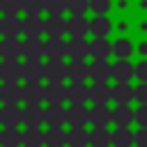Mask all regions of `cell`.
Masks as SVG:
<instances>
[{
  "instance_id": "8992f818",
  "label": "cell",
  "mask_w": 147,
  "mask_h": 147,
  "mask_svg": "<svg viewBox=\"0 0 147 147\" xmlns=\"http://www.w3.org/2000/svg\"><path fill=\"white\" fill-rule=\"evenodd\" d=\"M90 78L92 80H103V83H108L113 78V64L108 62V57H92V62H90Z\"/></svg>"
},
{
  "instance_id": "603a6c76",
  "label": "cell",
  "mask_w": 147,
  "mask_h": 147,
  "mask_svg": "<svg viewBox=\"0 0 147 147\" xmlns=\"http://www.w3.org/2000/svg\"><path fill=\"white\" fill-rule=\"evenodd\" d=\"M46 34V25L41 16H25L23 18V37H41Z\"/></svg>"
},
{
  "instance_id": "ac0fdd59",
  "label": "cell",
  "mask_w": 147,
  "mask_h": 147,
  "mask_svg": "<svg viewBox=\"0 0 147 147\" xmlns=\"http://www.w3.org/2000/svg\"><path fill=\"white\" fill-rule=\"evenodd\" d=\"M18 101H23V85L2 83L0 85V103H18Z\"/></svg>"
},
{
  "instance_id": "e0dca14e",
  "label": "cell",
  "mask_w": 147,
  "mask_h": 147,
  "mask_svg": "<svg viewBox=\"0 0 147 147\" xmlns=\"http://www.w3.org/2000/svg\"><path fill=\"white\" fill-rule=\"evenodd\" d=\"M136 76V64L129 62V57H117L113 62V78L115 80H131Z\"/></svg>"
},
{
  "instance_id": "44dd1931",
  "label": "cell",
  "mask_w": 147,
  "mask_h": 147,
  "mask_svg": "<svg viewBox=\"0 0 147 147\" xmlns=\"http://www.w3.org/2000/svg\"><path fill=\"white\" fill-rule=\"evenodd\" d=\"M69 57L71 60H87L90 57V41L85 37H71L69 39Z\"/></svg>"
},
{
  "instance_id": "ffe728a7",
  "label": "cell",
  "mask_w": 147,
  "mask_h": 147,
  "mask_svg": "<svg viewBox=\"0 0 147 147\" xmlns=\"http://www.w3.org/2000/svg\"><path fill=\"white\" fill-rule=\"evenodd\" d=\"M23 57L25 60H41L44 57V41L39 37H25L23 39Z\"/></svg>"
},
{
  "instance_id": "30bf717a",
  "label": "cell",
  "mask_w": 147,
  "mask_h": 147,
  "mask_svg": "<svg viewBox=\"0 0 147 147\" xmlns=\"http://www.w3.org/2000/svg\"><path fill=\"white\" fill-rule=\"evenodd\" d=\"M0 57L2 60H18V57H23V41H18V37H2V41H0Z\"/></svg>"
},
{
  "instance_id": "ba28073f",
  "label": "cell",
  "mask_w": 147,
  "mask_h": 147,
  "mask_svg": "<svg viewBox=\"0 0 147 147\" xmlns=\"http://www.w3.org/2000/svg\"><path fill=\"white\" fill-rule=\"evenodd\" d=\"M18 78H23V62L2 60L0 62V80L2 83H18Z\"/></svg>"
},
{
  "instance_id": "9a60e30c",
  "label": "cell",
  "mask_w": 147,
  "mask_h": 147,
  "mask_svg": "<svg viewBox=\"0 0 147 147\" xmlns=\"http://www.w3.org/2000/svg\"><path fill=\"white\" fill-rule=\"evenodd\" d=\"M87 32H92V21L85 18V14H71L69 37H87Z\"/></svg>"
},
{
  "instance_id": "4316f807",
  "label": "cell",
  "mask_w": 147,
  "mask_h": 147,
  "mask_svg": "<svg viewBox=\"0 0 147 147\" xmlns=\"http://www.w3.org/2000/svg\"><path fill=\"white\" fill-rule=\"evenodd\" d=\"M41 78H44V62L25 60L23 62V80H41Z\"/></svg>"
},
{
  "instance_id": "f35d334b",
  "label": "cell",
  "mask_w": 147,
  "mask_h": 147,
  "mask_svg": "<svg viewBox=\"0 0 147 147\" xmlns=\"http://www.w3.org/2000/svg\"><path fill=\"white\" fill-rule=\"evenodd\" d=\"M90 9V0H69V14H87Z\"/></svg>"
},
{
  "instance_id": "1f68e13d",
  "label": "cell",
  "mask_w": 147,
  "mask_h": 147,
  "mask_svg": "<svg viewBox=\"0 0 147 147\" xmlns=\"http://www.w3.org/2000/svg\"><path fill=\"white\" fill-rule=\"evenodd\" d=\"M113 142V133L106 126H94L90 133V145L92 147H110Z\"/></svg>"
},
{
  "instance_id": "7c38bea8",
  "label": "cell",
  "mask_w": 147,
  "mask_h": 147,
  "mask_svg": "<svg viewBox=\"0 0 147 147\" xmlns=\"http://www.w3.org/2000/svg\"><path fill=\"white\" fill-rule=\"evenodd\" d=\"M69 101L71 103H87V101H92V85H87V80H71V85H69Z\"/></svg>"
},
{
  "instance_id": "484cf974",
  "label": "cell",
  "mask_w": 147,
  "mask_h": 147,
  "mask_svg": "<svg viewBox=\"0 0 147 147\" xmlns=\"http://www.w3.org/2000/svg\"><path fill=\"white\" fill-rule=\"evenodd\" d=\"M113 99V87L103 80H92V103H108Z\"/></svg>"
},
{
  "instance_id": "d4e9b609",
  "label": "cell",
  "mask_w": 147,
  "mask_h": 147,
  "mask_svg": "<svg viewBox=\"0 0 147 147\" xmlns=\"http://www.w3.org/2000/svg\"><path fill=\"white\" fill-rule=\"evenodd\" d=\"M0 145L2 147H23V131H18V126H5L0 131Z\"/></svg>"
},
{
  "instance_id": "9c48e42d",
  "label": "cell",
  "mask_w": 147,
  "mask_h": 147,
  "mask_svg": "<svg viewBox=\"0 0 147 147\" xmlns=\"http://www.w3.org/2000/svg\"><path fill=\"white\" fill-rule=\"evenodd\" d=\"M0 124L2 126H21L23 124V108H18V103H2Z\"/></svg>"
},
{
  "instance_id": "ee69618b",
  "label": "cell",
  "mask_w": 147,
  "mask_h": 147,
  "mask_svg": "<svg viewBox=\"0 0 147 147\" xmlns=\"http://www.w3.org/2000/svg\"><path fill=\"white\" fill-rule=\"evenodd\" d=\"M136 147H147V126H140L136 131Z\"/></svg>"
},
{
  "instance_id": "7a4b0ae2",
  "label": "cell",
  "mask_w": 147,
  "mask_h": 147,
  "mask_svg": "<svg viewBox=\"0 0 147 147\" xmlns=\"http://www.w3.org/2000/svg\"><path fill=\"white\" fill-rule=\"evenodd\" d=\"M44 117L46 126H64L69 124V108H64V103H48L44 108Z\"/></svg>"
},
{
  "instance_id": "74e56055",
  "label": "cell",
  "mask_w": 147,
  "mask_h": 147,
  "mask_svg": "<svg viewBox=\"0 0 147 147\" xmlns=\"http://www.w3.org/2000/svg\"><path fill=\"white\" fill-rule=\"evenodd\" d=\"M69 11V0H46V14H62Z\"/></svg>"
},
{
  "instance_id": "d590c367",
  "label": "cell",
  "mask_w": 147,
  "mask_h": 147,
  "mask_svg": "<svg viewBox=\"0 0 147 147\" xmlns=\"http://www.w3.org/2000/svg\"><path fill=\"white\" fill-rule=\"evenodd\" d=\"M41 11H46V0H23L25 16H41Z\"/></svg>"
},
{
  "instance_id": "b9f144b4",
  "label": "cell",
  "mask_w": 147,
  "mask_h": 147,
  "mask_svg": "<svg viewBox=\"0 0 147 147\" xmlns=\"http://www.w3.org/2000/svg\"><path fill=\"white\" fill-rule=\"evenodd\" d=\"M136 78L142 80V83H147V57H142V60L136 64Z\"/></svg>"
},
{
  "instance_id": "d6a6232c",
  "label": "cell",
  "mask_w": 147,
  "mask_h": 147,
  "mask_svg": "<svg viewBox=\"0 0 147 147\" xmlns=\"http://www.w3.org/2000/svg\"><path fill=\"white\" fill-rule=\"evenodd\" d=\"M69 147H90V131L85 126L69 129Z\"/></svg>"
},
{
  "instance_id": "5b68a950",
  "label": "cell",
  "mask_w": 147,
  "mask_h": 147,
  "mask_svg": "<svg viewBox=\"0 0 147 147\" xmlns=\"http://www.w3.org/2000/svg\"><path fill=\"white\" fill-rule=\"evenodd\" d=\"M44 78L46 80H64L69 78V64L64 60H48L44 62Z\"/></svg>"
},
{
  "instance_id": "836d02e7",
  "label": "cell",
  "mask_w": 147,
  "mask_h": 147,
  "mask_svg": "<svg viewBox=\"0 0 147 147\" xmlns=\"http://www.w3.org/2000/svg\"><path fill=\"white\" fill-rule=\"evenodd\" d=\"M113 30L110 18H106V14H96V18H92V34L94 37H108Z\"/></svg>"
},
{
  "instance_id": "7bdbcfd3",
  "label": "cell",
  "mask_w": 147,
  "mask_h": 147,
  "mask_svg": "<svg viewBox=\"0 0 147 147\" xmlns=\"http://www.w3.org/2000/svg\"><path fill=\"white\" fill-rule=\"evenodd\" d=\"M136 101L138 103H147V83H138L136 85Z\"/></svg>"
},
{
  "instance_id": "5bb4252c",
  "label": "cell",
  "mask_w": 147,
  "mask_h": 147,
  "mask_svg": "<svg viewBox=\"0 0 147 147\" xmlns=\"http://www.w3.org/2000/svg\"><path fill=\"white\" fill-rule=\"evenodd\" d=\"M0 34L2 37H18V34H23V18H18V14L16 16L2 14V18H0Z\"/></svg>"
},
{
  "instance_id": "f1b7e54d",
  "label": "cell",
  "mask_w": 147,
  "mask_h": 147,
  "mask_svg": "<svg viewBox=\"0 0 147 147\" xmlns=\"http://www.w3.org/2000/svg\"><path fill=\"white\" fill-rule=\"evenodd\" d=\"M113 145L115 147H131V145H136V133L129 126H117L113 131Z\"/></svg>"
},
{
  "instance_id": "4fadbf2b",
  "label": "cell",
  "mask_w": 147,
  "mask_h": 147,
  "mask_svg": "<svg viewBox=\"0 0 147 147\" xmlns=\"http://www.w3.org/2000/svg\"><path fill=\"white\" fill-rule=\"evenodd\" d=\"M90 122H92V108H87V103H71L69 126H87Z\"/></svg>"
},
{
  "instance_id": "83f0119b",
  "label": "cell",
  "mask_w": 147,
  "mask_h": 147,
  "mask_svg": "<svg viewBox=\"0 0 147 147\" xmlns=\"http://www.w3.org/2000/svg\"><path fill=\"white\" fill-rule=\"evenodd\" d=\"M87 78H90V62L71 60L69 62V80H87Z\"/></svg>"
},
{
  "instance_id": "d6986e66",
  "label": "cell",
  "mask_w": 147,
  "mask_h": 147,
  "mask_svg": "<svg viewBox=\"0 0 147 147\" xmlns=\"http://www.w3.org/2000/svg\"><path fill=\"white\" fill-rule=\"evenodd\" d=\"M136 122V110L129 108V103H117L113 108V124L115 126H131Z\"/></svg>"
},
{
  "instance_id": "4dcf8cb0",
  "label": "cell",
  "mask_w": 147,
  "mask_h": 147,
  "mask_svg": "<svg viewBox=\"0 0 147 147\" xmlns=\"http://www.w3.org/2000/svg\"><path fill=\"white\" fill-rule=\"evenodd\" d=\"M113 53V44L106 37H94L90 41V55L92 57H108Z\"/></svg>"
},
{
  "instance_id": "2e32d148",
  "label": "cell",
  "mask_w": 147,
  "mask_h": 147,
  "mask_svg": "<svg viewBox=\"0 0 147 147\" xmlns=\"http://www.w3.org/2000/svg\"><path fill=\"white\" fill-rule=\"evenodd\" d=\"M113 101L115 103H131V101H136V87H131L129 80H117L113 85Z\"/></svg>"
},
{
  "instance_id": "f546056e",
  "label": "cell",
  "mask_w": 147,
  "mask_h": 147,
  "mask_svg": "<svg viewBox=\"0 0 147 147\" xmlns=\"http://www.w3.org/2000/svg\"><path fill=\"white\" fill-rule=\"evenodd\" d=\"M23 147H46V131L25 126V131H23Z\"/></svg>"
},
{
  "instance_id": "52a82bcc",
  "label": "cell",
  "mask_w": 147,
  "mask_h": 147,
  "mask_svg": "<svg viewBox=\"0 0 147 147\" xmlns=\"http://www.w3.org/2000/svg\"><path fill=\"white\" fill-rule=\"evenodd\" d=\"M64 101H69V85H64V80H48L46 103H64Z\"/></svg>"
},
{
  "instance_id": "e575fe53",
  "label": "cell",
  "mask_w": 147,
  "mask_h": 147,
  "mask_svg": "<svg viewBox=\"0 0 147 147\" xmlns=\"http://www.w3.org/2000/svg\"><path fill=\"white\" fill-rule=\"evenodd\" d=\"M131 53H133V44L126 37H119L117 41H113V55H117V57H131Z\"/></svg>"
},
{
  "instance_id": "8d00e7d4",
  "label": "cell",
  "mask_w": 147,
  "mask_h": 147,
  "mask_svg": "<svg viewBox=\"0 0 147 147\" xmlns=\"http://www.w3.org/2000/svg\"><path fill=\"white\" fill-rule=\"evenodd\" d=\"M0 11L7 16H16L23 11V0H0Z\"/></svg>"
},
{
  "instance_id": "8fae6325",
  "label": "cell",
  "mask_w": 147,
  "mask_h": 147,
  "mask_svg": "<svg viewBox=\"0 0 147 147\" xmlns=\"http://www.w3.org/2000/svg\"><path fill=\"white\" fill-rule=\"evenodd\" d=\"M46 101V85L39 80H25L23 85V103H41Z\"/></svg>"
},
{
  "instance_id": "6da1fadb",
  "label": "cell",
  "mask_w": 147,
  "mask_h": 147,
  "mask_svg": "<svg viewBox=\"0 0 147 147\" xmlns=\"http://www.w3.org/2000/svg\"><path fill=\"white\" fill-rule=\"evenodd\" d=\"M44 57H48V60L69 57V41H64L62 37H48L44 41Z\"/></svg>"
},
{
  "instance_id": "cb8c5ba5",
  "label": "cell",
  "mask_w": 147,
  "mask_h": 147,
  "mask_svg": "<svg viewBox=\"0 0 147 147\" xmlns=\"http://www.w3.org/2000/svg\"><path fill=\"white\" fill-rule=\"evenodd\" d=\"M113 122V110L108 108V103H94L92 106V126H108Z\"/></svg>"
},
{
  "instance_id": "f6af8a7d",
  "label": "cell",
  "mask_w": 147,
  "mask_h": 147,
  "mask_svg": "<svg viewBox=\"0 0 147 147\" xmlns=\"http://www.w3.org/2000/svg\"><path fill=\"white\" fill-rule=\"evenodd\" d=\"M138 55L147 57V41H140V44H138Z\"/></svg>"
},
{
  "instance_id": "ab89813d",
  "label": "cell",
  "mask_w": 147,
  "mask_h": 147,
  "mask_svg": "<svg viewBox=\"0 0 147 147\" xmlns=\"http://www.w3.org/2000/svg\"><path fill=\"white\" fill-rule=\"evenodd\" d=\"M90 5L94 14H106L110 9V0H90Z\"/></svg>"
},
{
  "instance_id": "3957f363",
  "label": "cell",
  "mask_w": 147,
  "mask_h": 147,
  "mask_svg": "<svg viewBox=\"0 0 147 147\" xmlns=\"http://www.w3.org/2000/svg\"><path fill=\"white\" fill-rule=\"evenodd\" d=\"M44 124H46L44 108L39 103H25L23 106V126H28V129H41Z\"/></svg>"
},
{
  "instance_id": "7402d4cb",
  "label": "cell",
  "mask_w": 147,
  "mask_h": 147,
  "mask_svg": "<svg viewBox=\"0 0 147 147\" xmlns=\"http://www.w3.org/2000/svg\"><path fill=\"white\" fill-rule=\"evenodd\" d=\"M69 145V131L62 126H48L46 129V147H67Z\"/></svg>"
},
{
  "instance_id": "277c9868",
  "label": "cell",
  "mask_w": 147,
  "mask_h": 147,
  "mask_svg": "<svg viewBox=\"0 0 147 147\" xmlns=\"http://www.w3.org/2000/svg\"><path fill=\"white\" fill-rule=\"evenodd\" d=\"M44 25H46V37L69 34V18H64L62 14H48V18H44Z\"/></svg>"
},
{
  "instance_id": "60d3db41",
  "label": "cell",
  "mask_w": 147,
  "mask_h": 147,
  "mask_svg": "<svg viewBox=\"0 0 147 147\" xmlns=\"http://www.w3.org/2000/svg\"><path fill=\"white\" fill-rule=\"evenodd\" d=\"M136 124L138 126H147V103H140L136 108Z\"/></svg>"
}]
</instances>
